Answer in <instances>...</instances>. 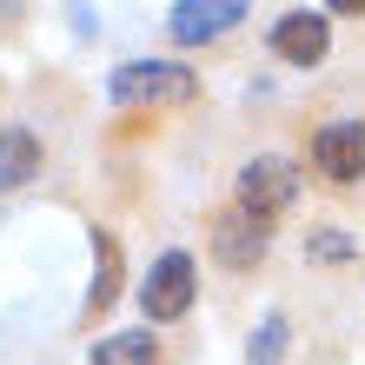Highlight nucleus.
Listing matches in <instances>:
<instances>
[{"label":"nucleus","mask_w":365,"mask_h":365,"mask_svg":"<svg viewBox=\"0 0 365 365\" xmlns=\"http://www.w3.org/2000/svg\"><path fill=\"white\" fill-rule=\"evenodd\" d=\"M200 93V80H192L186 67H173V60H133V67L113 73V100L133 106V100H192Z\"/></svg>","instance_id":"1"},{"label":"nucleus","mask_w":365,"mask_h":365,"mask_svg":"<svg viewBox=\"0 0 365 365\" xmlns=\"http://www.w3.org/2000/svg\"><path fill=\"white\" fill-rule=\"evenodd\" d=\"M299 200V180L286 160H246L240 166V212H252V220H272V212H286Z\"/></svg>","instance_id":"2"},{"label":"nucleus","mask_w":365,"mask_h":365,"mask_svg":"<svg viewBox=\"0 0 365 365\" xmlns=\"http://www.w3.org/2000/svg\"><path fill=\"white\" fill-rule=\"evenodd\" d=\"M140 306H146V319H153V326H166V319H186V312H192V259H186V252H166V259L146 272Z\"/></svg>","instance_id":"3"},{"label":"nucleus","mask_w":365,"mask_h":365,"mask_svg":"<svg viewBox=\"0 0 365 365\" xmlns=\"http://www.w3.org/2000/svg\"><path fill=\"white\" fill-rule=\"evenodd\" d=\"M312 160H319V173L339 180V186L365 180V120H332L326 133L312 140Z\"/></svg>","instance_id":"4"},{"label":"nucleus","mask_w":365,"mask_h":365,"mask_svg":"<svg viewBox=\"0 0 365 365\" xmlns=\"http://www.w3.org/2000/svg\"><path fill=\"white\" fill-rule=\"evenodd\" d=\"M326 14H286L272 27V47H279V60H292V67H312L319 53H326Z\"/></svg>","instance_id":"5"},{"label":"nucleus","mask_w":365,"mask_h":365,"mask_svg":"<svg viewBox=\"0 0 365 365\" xmlns=\"http://www.w3.org/2000/svg\"><path fill=\"white\" fill-rule=\"evenodd\" d=\"M232 20H246V7L240 0H220V7H200V0H186V7H173V20H166V27H173V40H212V34H226Z\"/></svg>","instance_id":"6"},{"label":"nucleus","mask_w":365,"mask_h":365,"mask_svg":"<svg viewBox=\"0 0 365 365\" xmlns=\"http://www.w3.org/2000/svg\"><path fill=\"white\" fill-rule=\"evenodd\" d=\"M212 246H220L226 266H252V259L266 252V226L252 220V212H226V220L212 226Z\"/></svg>","instance_id":"7"},{"label":"nucleus","mask_w":365,"mask_h":365,"mask_svg":"<svg viewBox=\"0 0 365 365\" xmlns=\"http://www.w3.org/2000/svg\"><path fill=\"white\" fill-rule=\"evenodd\" d=\"M40 166V140L27 133V126H0V192L27 186Z\"/></svg>","instance_id":"8"},{"label":"nucleus","mask_w":365,"mask_h":365,"mask_svg":"<svg viewBox=\"0 0 365 365\" xmlns=\"http://www.w3.org/2000/svg\"><path fill=\"white\" fill-rule=\"evenodd\" d=\"M113 292H120V246L106 232H93V312L113 306Z\"/></svg>","instance_id":"9"},{"label":"nucleus","mask_w":365,"mask_h":365,"mask_svg":"<svg viewBox=\"0 0 365 365\" xmlns=\"http://www.w3.org/2000/svg\"><path fill=\"white\" fill-rule=\"evenodd\" d=\"M93 365H153V339L146 332H113L93 346Z\"/></svg>","instance_id":"10"},{"label":"nucleus","mask_w":365,"mask_h":365,"mask_svg":"<svg viewBox=\"0 0 365 365\" xmlns=\"http://www.w3.org/2000/svg\"><path fill=\"white\" fill-rule=\"evenodd\" d=\"M279 339H286V319H266V332L252 339V365H272L279 359Z\"/></svg>","instance_id":"11"}]
</instances>
